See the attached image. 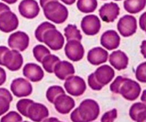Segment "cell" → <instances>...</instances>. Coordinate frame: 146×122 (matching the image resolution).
<instances>
[{"instance_id": "6da1fadb", "label": "cell", "mask_w": 146, "mask_h": 122, "mask_svg": "<svg viewBox=\"0 0 146 122\" xmlns=\"http://www.w3.org/2000/svg\"><path fill=\"white\" fill-rule=\"evenodd\" d=\"M43 10L46 18L55 24H62L68 19V9L65 5L60 3L58 0L47 3L43 7Z\"/></svg>"}, {"instance_id": "7a4b0ae2", "label": "cell", "mask_w": 146, "mask_h": 122, "mask_svg": "<svg viewBox=\"0 0 146 122\" xmlns=\"http://www.w3.org/2000/svg\"><path fill=\"white\" fill-rule=\"evenodd\" d=\"M78 111L84 122H91L96 119L100 114V107L94 99L84 100L78 107Z\"/></svg>"}, {"instance_id": "3957f363", "label": "cell", "mask_w": 146, "mask_h": 122, "mask_svg": "<svg viewBox=\"0 0 146 122\" xmlns=\"http://www.w3.org/2000/svg\"><path fill=\"white\" fill-rule=\"evenodd\" d=\"M141 93V85L137 81L128 78H125L119 91V94H121L125 99L131 101L136 100Z\"/></svg>"}, {"instance_id": "277c9868", "label": "cell", "mask_w": 146, "mask_h": 122, "mask_svg": "<svg viewBox=\"0 0 146 122\" xmlns=\"http://www.w3.org/2000/svg\"><path fill=\"white\" fill-rule=\"evenodd\" d=\"M64 87L68 94L73 97H80L86 90V84L83 78L78 76H71L66 79Z\"/></svg>"}, {"instance_id": "5b68a950", "label": "cell", "mask_w": 146, "mask_h": 122, "mask_svg": "<svg viewBox=\"0 0 146 122\" xmlns=\"http://www.w3.org/2000/svg\"><path fill=\"white\" fill-rule=\"evenodd\" d=\"M138 28L137 20L135 17L129 14L121 17L117 24V29L120 34L123 37H129L135 34Z\"/></svg>"}, {"instance_id": "8992f818", "label": "cell", "mask_w": 146, "mask_h": 122, "mask_svg": "<svg viewBox=\"0 0 146 122\" xmlns=\"http://www.w3.org/2000/svg\"><path fill=\"white\" fill-rule=\"evenodd\" d=\"M64 36L56 29L48 30L43 37V43L54 51L61 49L64 45Z\"/></svg>"}, {"instance_id": "52a82bcc", "label": "cell", "mask_w": 146, "mask_h": 122, "mask_svg": "<svg viewBox=\"0 0 146 122\" xmlns=\"http://www.w3.org/2000/svg\"><path fill=\"white\" fill-rule=\"evenodd\" d=\"M81 27L86 35L94 36L101 30V20L95 14L86 15L81 20Z\"/></svg>"}, {"instance_id": "ba28073f", "label": "cell", "mask_w": 146, "mask_h": 122, "mask_svg": "<svg viewBox=\"0 0 146 122\" xmlns=\"http://www.w3.org/2000/svg\"><path fill=\"white\" fill-rule=\"evenodd\" d=\"M8 45L12 49L25 51L29 45V37L24 31H17L9 37Z\"/></svg>"}, {"instance_id": "9c48e42d", "label": "cell", "mask_w": 146, "mask_h": 122, "mask_svg": "<svg viewBox=\"0 0 146 122\" xmlns=\"http://www.w3.org/2000/svg\"><path fill=\"white\" fill-rule=\"evenodd\" d=\"M10 89L15 97L21 98L31 95L33 91V87L31 83L26 79L17 78L12 81Z\"/></svg>"}, {"instance_id": "30bf717a", "label": "cell", "mask_w": 146, "mask_h": 122, "mask_svg": "<svg viewBox=\"0 0 146 122\" xmlns=\"http://www.w3.org/2000/svg\"><path fill=\"white\" fill-rule=\"evenodd\" d=\"M64 51L67 58L74 62L81 61L84 58L85 53L84 46L78 40H70L67 41Z\"/></svg>"}, {"instance_id": "8fae6325", "label": "cell", "mask_w": 146, "mask_h": 122, "mask_svg": "<svg viewBox=\"0 0 146 122\" xmlns=\"http://www.w3.org/2000/svg\"><path fill=\"white\" fill-rule=\"evenodd\" d=\"M24 59L21 53L17 50H9L3 58V66L9 71H16L21 68Z\"/></svg>"}, {"instance_id": "7c38bea8", "label": "cell", "mask_w": 146, "mask_h": 122, "mask_svg": "<svg viewBox=\"0 0 146 122\" xmlns=\"http://www.w3.org/2000/svg\"><path fill=\"white\" fill-rule=\"evenodd\" d=\"M19 27V19L14 12L9 10L0 14V31L9 33Z\"/></svg>"}, {"instance_id": "4fadbf2b", "label": "cell", "mask_w": 146, "mask_h": 122, "mask_svg": "<svg viewBox=\"0 0 146 122\" xmlns=\"http://www.w3.org/2000/svg\"><path fill=\"white\" fill-rule=\"evenodd\" d=\"M18 9L19 14L28 19L36 18L40 12V7L36 0H22Z\"/></svg>"}, {"instance_id": "5bb4252c", "label": "cell", "mask_w": 146, "mask_h": 122, "mask_svg": "<svg viewBox=\"0 0 146 122\" xmlns=\"http://www.w3.org/2000/svg\"><path fill=\"white\" fill-rule=\"evenodd\" d=\"M120 14V7L115 2L104 4L99 9V16L104 22H113Z\"/></svg>"}, {"instance_id": "9a60e30c", "label": "cell", "mask_w": 146, "mask_h": 122, "mask_svg": "<svg viewBox=\"0 0 146 122\" xmlns=\"http://www.w3.org/2000/svg\"><path fill=\"white\" fill-rule=\"evenodd\" d=\"M49 115L48 109L45 105L34 102L30 105L27 112V118L34 122H41Z\"/></svg>"}, {"instance_id": "2e32d148", "label": "cell", "mask_w": 146, "mask_h": 122, "mask_svg": "<svg viewBox=\"0 0 146 122\" xmlns=\"http://www.w3.org/2000/svg\"><path fill=\"white\" fill-rule=\"evenodd\" d=\"M121 43V37L115 30H107L101 37V44L107 50L116 49Z\"/></svg>"}, {"instance_id": "e0dca14e", "label": "cell", "mask_w": 146, "mask_h": 122, "mask_svg": "<svg viewBox=\"0 0 146 122\" xmlns=\"http://www.w3.org/2000/svg\"><path fill=\"white\" fill-rule=\"evenodd\" d=\"M54 104V108L59 114H67L75 107L76 103L72 97L63 94L56 99Z\"/></svg>"}, {"instance_id": "ac0fdd59", "label": "cell", "mask_w": 146, "mask_h": 122, "mask_svg": "<svg viewBox=\"0 0 146 122\" xmlns=\"http://www.w3.org/2000/svg\"><path fill=\"white\" fill-rule=\"evenodd\" d=\"M94 74L96 79L103 87L109 84L115 77L114 69L107 64H104L98 67Z\"/></svg>"}, {"instance_id": "d6986e66", "label": "cell", "mask_w": 146, "mask_h": 122, "mask_svg": "<svg viewBox=\"0 0 146 122\" xmlns=\"http://www.w3.org/2000/svg\"><path fill=\"white\" fill-rule=\"evenodd\" d=\"M23 75L32 82H38L44 78V72L38 64L28 63L23 68Z\"/></svg>"}, {"instance_id": "ffe728a7", "label": "cell", "mask_w": 146, "mask_h": 122, "mask_svg": "<svg viewBox=\"0 0 146 122\" xmlns=\"http://www.w3.org/2000/svg\"><path fill=\"white\" fill-rule=\"evenodd\" d=\"M87 59L92 65H100L106 63L108 59V52L102 47H94L88 51Z\"/></svg>"}, {"instance_id": "44dd1931", "label": "cell", "mask_w": 146, "mask_h": 122, "mask_svg": "<svg viewBox=\"0 0 146 122\" xmlns=\"http://www.w3.org/2000/svg\"><path fill=\"white\" fill-rule=\"evenodd\" d=\"M108 59L111 65L116 70L121 71L128 67L129 59L127 54L121 50L113 51Z\"/></svg>"}, {"instance_id": "7402d4cb", "label": "cell", "mask_w": 146, "mask_h": 122, "mask_svg": "<svg viewBox=\"0 0 146 122\" xmlns=\"http://www.w3.org/2000/svg\"><path fill=\"white\" fill-rule=\"evenodd\" d=\"M54 73L59 79L66 80L75 74V69L74 65L69 61H60L56 64Z\"/></svg>"}, {"instance_id": "603a6c76", "label": "cell", "mask_w": 146, "mask_h": 122, "mask_svg": "<svg viewBox=\"0 0 146 122\" xmlns=\"http://www.w3.org/2000/svg\"><path fill=\"white\" fill-rule=\"evenodd\" d=\"M146 0H125L123 7L130 14H138L145 9Z\"/></svg>"}, {"instance_id": "cb8c5ba5", "label": "cell", "mask_w": 146, "mask_h": 122, "mask_svg": "<svg viewBox=\"0 0 146 122\" xmlns=\"http://www.w3.org/2000/svg\"><path fill=\"white\" fill-rule=\"evenodd\" d=\"M12 100V95L8 89L0 88V116H2L9 111L10 103Z\"/></svg>"}, {"instance_id": "d4e9b609", "label": "cell", "mask_w": 146, "mask_h": 122, "mask_svg": "<svg viewBox=\"0 0 146 122\" xmlns=\"http://www.w3.org/2000/svg\"><path fill=\"white\" fill-rule=\"evenodd\" d=\"M98 7L97 0H78L77 8L81 12L89 14L95 11Z\"/></svg>"}, {"instance_id": "484cf974", "label": "cell", "mask_w": 146, "mask_h": 122, "mask_svg": "<svg viewBox=\"0 0 146 122\" xmlns=\"http://www.w3.org/2000/svg\"><path fill=\"white\" fill-rule=\"evenodd\" d=\"M64 36L66 38L67 41L70 40H78L81 41L82 34L81 31L77 28L75 24H68L67 27L64 29Z\"/></svg>"}, {"instance_id": "4316f807", "label": "cell", "mask_w": 146, "mask_h": 122, "mask_svg": "<svg viewBox=\"0 0 146 122\" xmlns=\"http://www.w3.org/2000/svg\"><path fill=\"white\" fill-rule=\"evenodd\" d=\"M58 61H60L59 57L54 55V54H50L47 55L46 57H45V58L43 59L41 64H42L43 68L44 69V70L46 72L52 74V73H54V69L56 64Z\"/></svg>"}, {"instance_id": "83f0119b", "label": "cell", "mask_w": 146, "mask_h": 122, "mask_svg": "<svg viewBox=\"0 0 146 122\" xmlns=\"http://www.w3.org/2000/svg\"><path fill=\"white\" fill-rule=\"evenodd\" d=\"M52 29H56V26L48 21H44L38 26L36 29L35 30V37L39 42H43V37L44 34L48 30Z\"/></svg>"}, {"instance_id": "f1b7e54d", "label": "cell", "mask_w": 146, "mask_h": 122, "mask_svg": "<svg viewBox=\"0 0 146 122\" xmlns=\"http://www.w3.org/2000/svg\"><path fill=\"white\" fill-rule=\"evenodd\" d=\"M63 94H65V91L61 87L58 85L51 86L47 89L46 97L47 100L51 104H54L56 99L59 95Z\"/></svg>"}, {"instance_id": "f546056e", "label": "cell", "mask_w": 146, "mask_h": 122, "mask_svg": "<svg viewBox=\"0 0 146 122\" xmlns=\"http://www.w3.org/2000/svg\"><path fill=\"white\" fill-rule=\"evenodd\" d=\"M50 54H51L50 50L42 44H38L33 49V54H34V58L39 63L42 62L45 57Z\"/></svg>"}, {"instance_id": "4dcf8cb0", "label": "cell", "mask_w": 146, "mask_h": 122, "mask_svg": "<svg viewBox=\"0 0 146 122\" xmlns=\"http://www.w3.org/2000/svg\"><path fill=\"white\" fill-rule=\"evenodd\" d=\"M34 101L29 99H21L17 103V109L21 115L27 117V112L30 105Z\"/></svg>"}, {"instance_id": "1f68e13d", "label": "cell", "mask_w": 146, "mask_h": 122, "mask_svg": "<svg viewBox=\"0 0 146 122\" xmlns=\"http://www.w3.org/2000/svg\"><path fill=\"white\" fill-rule=\"evenodd\" d=\"M146 110V105L144 103L136 102L133 104L129 110V116L133 121H136L138 114L141 111Z\"/></svg>"}, {"instance_id": "d6a6232c", "label": "cell", "mask_w": 146, "mask_h": 122, "mask_svg": "<svg viewBox=\"0 0 146 122\" xmlns=\"http://www.w3.org/2000/svg\"><path fill=\"white\" fill-rule=\"evenodd\" d=\"M22 120V117L19 113L11 111L1 117L0 122H21Z\"/></svg>"}, {"instance_id": "836d02e7", "label": "cell", "mask_w": 146, "mask_h": 122, "mask_svg": "<svg viewBox=\"0 0 146 122\" xmlns=\"http://www.w3.org/2000/svg\"><path fill=\"white\" fill-rule=\"evenodd\" d=\"M135 77L138 81L146 83V61L140 64L135 70Z\"/></svg>"}, {"instance_id": "e575fe53", "label": "cell", "mask_w": 146, "mask_h": 122, "mask_svg": "<svg viewBox=\"0 0 146 122\" xmlns=\"http://www.w3.org/2000/svg\"><path fill=\"white\" fill-rule=\"evenodd\" d=\"M125 77H123L121 76L117 77L111 83V86H110V90L114 94H119L120 88H121V85H122L123 82L125 81Z\"/></svg>"}, {"instance_id": "d590c367", "label": "cell", "mask_w": 146, "mask_h": 122, "mask_svg": "<svg viewBox=\"0 0 146 122\" xmlns=\"http://www.w3.org/2000/svg\"><path fill=\"white\" fill-rule=\"evenodd\" d=\"M118 117V111L116 109H113L106 112L101 119V122H114Z\"/></svg>"}, {"instance_id": "8d00e7d4", "label": "cell", "mask_w": 146, "mask_h": 122, "mask_svg": "<svg viewBox=\"0 0 146 122\" xmlns=\"http://www.w3.org/2000/svg\"><path fill=\"white\" fill-rule=\"evenodd\" d=\"M88 86L90 87V88H91V89L94 90V91H100V90H101L104 88V87H103L101 84H100L97 81V80L96 79L94 73H92V74H91L88 76Z\"/></svg>"}, {"instance_id": "74e56055", "label": "cell", "mask_w": 146, "mask_h": 122, "mask_svg": "<svg viewBox=\"0 0 146 122\" xmlns=\"http://www.w3.org/2000/svg\"><path fill=\"white\" fill-rule=\"evenodd\" d=\"M70 118H71V120L72 121V122H84L82 119L80 117L79 113L78 111V108L75 109L72 111V113L71 114V116H70Z\"/></svg>"}, {"instance_id": "f35d334b", "label": "cell", "mask_w": 146, "mask_h": 122, "mask_svg": "<svg viewBox=\"0 0 146 122\" xmlns=\"http://www.w3.org/2000/svg\"><path fill=\"white\" fill-rule=\"evenodd\" d=\"M139 25L142 30L145 31L146 30V11L143 13L139 19Z\"/></svg>"}, {"instance_id": "ab89813d", "label": "cell", "mask_w": 146, "mask_h": 122, "mask_svg": "<svg viewBox=\"0 0 146 122\" xmlns=\"http://www.w3.org/2000/svg\"><path fill=\"white\" fill-rule=\"evenodd\" d=\"M9 50L8 47H5V46H0V65L3 66V58L4 56L7 51Z\"/></svg>"}, {"instance_id": "60d3db41", "label": "cell", "mask_w": 146, "mask_h": 122, "mask_svg": "<svg viewBox=\"0 0 146 122\" xmlns=\"http://www.w3.org/2000/svg\"><path fill=\"white\" fill-rule=\"evenodd\" d=\"M7 80V73L3 68L0 67V86L3 85Z\"/></svg>"}, {"instance_id": "b9f144b4", "label": "cell", "mask_w": 146, "mask_h": 122, "mask_svg": "<svg viewBox=\"0 0 146 122\" xmlns=\"http://www.w3.org/2000/svg\"><path fill=\"white\" fill-rule=\"evenodd\" d=\"M136 122H146V110L141 111L138 114L136 118Z\"/></svg>"}, {"instance_id": "7bdbcfd3", "label": "cell", "mask_w": 146, "mask_h": 122, "mask_svg": "<svg viewBox=\"0 0 146 122\" xmlns=\"http://www.w3.org/2000/svg\"><path fill=\"white\" fill-rule=\"evenodd\" d=\"M9 10L11 9H10V7L8 5H7V4L3 2H0V14H1L4 11H9Z\"/></svg>"}, {"instance_id": "ee69618b", "label": "cell", "mask_w": 146, "mask_h": 122, "mask_svg": "<svg viewBox=\"0 0 146 122\" xmlns=\"http://www.w3.org/2000/svg\"><path fill=\"white\" fill-rule=\"evenodd\" d=\"M141 52L143 57L146 59V40H143L141 45Z\"/></svg>"}, {"instance_id": "f6af8a7d", "label": "cell", "mask_w": 146, "mask_h": 122, "mask_svg": "<svg viewBox=\"0 0 146 122\" xmlns=\"http://www.w3.org/2000/svg\"><path fill=\"white\" fill-rule=\"evenodd\" d=\"M58 121V119L56 117H50V118L45 119L44 120H43L42 122H57Z\"/></svg>"}, {"instance_id": "bcb514c9", "label": "cell", "mask_w": 146, "mask_h": 122, "mask_svg": "<svg viewBox=\"0 0 146 122\" xmlns=\"http://www.w3.org/2000/svg\"><path fill=\"white\" fill-rule=\"evenodd\" d=\"M61 1L65 4H67V5H72L73 4L76 2V0H61Z\"/></svg>"}, {"instance_id": "7dc6e473", "label": "cell", "mask_w": 146, "mask_h": 122, "mask_svg": "<svg viewBox=\"0 0 146 122\" xmlns=\"http://www.w3.org/2000/svg\"><path fill=\"white\" fill-rule=\"evenodd\" d=\"M141 100L143 101V103H144L146 105V89L143 91L142 95H141Z\"/></svg>"}, {"instance_id": "c3c4849f", "label": "cell", "mask_w": 146, "mask_h": 122, "mask_svg": "<svg viewBox=\"0 0 146 122\" xmlns=\"http://www.w3.org/2000/svg\"><path fill=\"white\" fill-rule=\"evenodd\" d=\"M56 1V0H40L39 1L40 5H41V7L43 8V7H44V6L47 4V3L50 2V1Z\"/></svg>"}, {"instance_id": "681fc988", "label": "cell", "mask_w": 146, "mask_h": 122, "mask_svg": "<svg viewBox=\"0 0 146 122\" xmlns=\"http://www.w3.org/2000/svg\"><path fill=\"white\" fill-rule=\"evenodd\" d=\"M1 1H4L5 3L9 4H15L18 0H1Z\"/></svg>"}, {"instance_id": "f907efd6", "label": "cell", "mask_w": 146, "mask_h": 122, "mask_svg": "<svg viewBox=\"0 0 146 122\" xmlns=\"http://www.w3.org/2000/svg\"><path fill=\"white\" fill-rule=\"evenodd\" d=\"M114 1H121V0H114Z\"/></svg>"}, {"instance_id": "816d5d0a", "label": "cell", "mask_w": 146, "mask_h": 122, "mask_svg": "<svg viewBox=\"0 0 146 122\" xmlns=\"http://www.w3.org/2000/svg\"><path fill=\"white\" fill-rule=\"evenodd\" d=\"M21 122H29V121H21Z\"/></svg>"}, {"instance_id": "f5cc1de1", "label": "cell", "mask_w": 146, "mask_h": 122, "mask_svg": "<svg viewBox=\"0 0 146 122\" xmlns=\"http://www.w3.org/2000/svg\"><path fill=\"white\" fill-rule=\"evenodd\" d=\"M57 122H63V121H59V120H58V121H57Z\"/></svg>"}, {"instance_id": "db71d44e", "label": "cell", "mask_w": 146, "mask_h": 122, "mask_svg": "<svg viewBox=\"0 0 146 122\" xmlns=\"http://www.w3.org/2000/svg\"><path fill=\"white\" fill-rule=\"evenodd\" d=\"M145 32H146V30H145Z\"/></svg>"}]
</instances>
